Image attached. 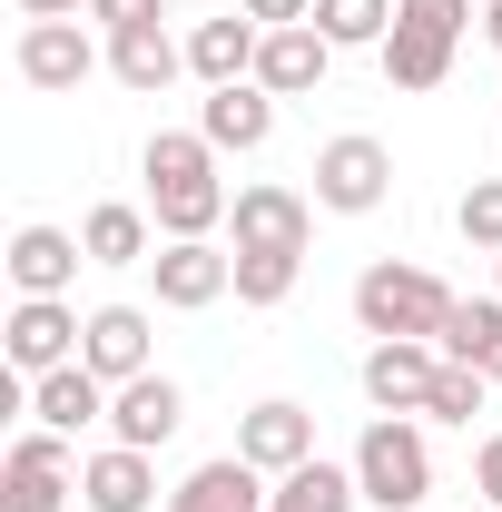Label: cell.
I'll use <instances>...</instances> for the list:
<instances>
[{
	"label": "cell",
	"instance_id": "cell-1",
	"mask_svg": "<svg viewBox=\"0 0 502 512\" xmlns=\"http://www.w3.org/2000/svg\"><path fill=\"white\" fill-rule=\"evenodd\" d=\"M138 178H148V217L168 227V237H207L237 197L217 188V148H207V128H158L148 138V158H138Z\"/></svg>",
	"mask_w": 502,
	"mask_h": 512
},
{
	"label": "cell",
	"instance_id": "cell-2",
	"mask_svg": "<svg viewBox=\"0 0 502 512\" xmlns=\"http://www.w3.org/2000/svg\"><path fill=\"white\" fill-rule=\"evenodd\" d=\"M453 306H463V296L443 286L434 266H394V256H384V266L355 276V325H365L375 345H394V335H424V345H434L443 325H453Z\"/></svg>",
	"mask_w": 502,
	"mask_h": 512
},
{
	"label": "cell",
	"instance_id": "cell-3",
	"mask_svg": "<svg viewBox=\"0 0 502 512\" xmlns=\"http://www.w3.org/2000/svg\"><path fill=\"white\" fill-rule=\"evenodd\" d=\"M355 483H365L375 512H424V493H434V453H424V434H414V414H375V424H365Z\"/></svg>",
	"mask_w": 502,
	"mask_h": 512
},
{
	"label": "cell",
	"instance_id": "cell-4",
	"mask_svg": "<svg viewBox=\"0 0 502 512\" xmlns=\"http://www.w3.org/2000/svg\"><path fill=\"white\" fill-rule=\"evenodd\" d=\"M79 335H89V316H69L60 296H20L10 306V325H0V355H10V375H60V365H79Z\"/></svg>",
	"mask_w": 502,
	"mask_h": 512
},
{
	"label": "cell",
	"instance_id": "cell-5",
	"mask_svg": "<svg viewBox=\"0 0 502 512\" xmlns=\"http://www.w3.org/2000/svg\"><path fill=\"white\" fill-rule=\"evenodd\" d=\"M384 188H394L384 138H325V148H315V207L365 217V207H384Z\"/></svg>",
	"mask_w": 502,
	"mask_h": 512
},
{
	"label": "cell",
	"instance_id": "cell-6",
	"mask_svg": "<svg viewBox=\"0 0 502 512\" xmlns=\"http://www.w3.org/2000/svg\"><path fill=\"white\" fill-rule=\"evenodd\" d=\"M69 493H79V473H69V453H60L50 424L0 453V512H69Z\"/></svg>",
	"mask_w": 502,
	"mask_h": 512
},
{
	"label": "cell",
	"instance_id": "cell-7",
	"mask_svg": "<svg viewBox=\"0 0 502 512\" xmlns=\"http://www.w3.org/2000/svg\"><path fill=\"white\" fill-rule=\"evenodd\" d=\"M148 276H158V306L197 316V306H217V296L237 286V256H227V247H207V237H168V247L148 256Z\"/></svg>",
	"mask_w": 502,
	"mask_h": 512
},
{
	"label": "cell",
	"instance_id": "cell-8",
	"mask_svg": "<svg viewBox=\"0 0 502 512\" xmlns=\"http://www.w3.org/2000/svg\"><path fill=\"white\" fill-rule=\"evenodd\" d=\"M434 375H443V345H424V335H394V345L365 355L375 414H424V404H434Z\"/></svg>",
	"mask_w": 502,
	"mask_h": 512
},
{
	"label": "cell",
	"instance_id": "cell-9",
	"mask_svg": "<svg viewBox=\"0 0 502 512\" xmlns=\"http://www.w3.org/2000/svg\"><path fill=\"white\" fill-rule=\"evenodd\" d=\"M237 453H247L256 473H296V463H315V414L286 404V394H266L247 424H237Z\"/></svg>",
	"mask_w": 502,
	"mask_h": 512
},
{
	"label": "cell",
	"instance_id": "cell-10",
	"mask_svg": "<svg viewBox=\"0 0 502 512\" xmlns=\"http://www.w3.org/2000/svg\"><path fill=\"white\" fill-rule=\"evenodd\" d=\"M178 424H188V394H178L168 375H128L119 394H109V434H119V444H138V453H158Z\"/></svg>",
	"mask_w": 502,
	"mask_h": 512
},
{
	"label": "cell",
	"instance_id": "cell-11",
	"mask_svg": "<svg viewBox=\"0 0 502 512\" xmlns=\"http://www.w3.org/2000/svg\"><path fill=\"white\" fill-rule=\"evenodd\" d=\"M325 60H335V40H325L315 20H296V30H266V50H256V89H276V99H306V89H325Z\"/></svg>",
	"mask_w": 502,
	"mask_h": 512
},
{
	"label": "cell",
	"instance_id": "cell-12",
	"mask_svg": "<svg viewBox=\"0 0 502 512\" xmlns=\"http://www.w3.org/2000/svg\"><path fill=\"white\" fill-rule=\"evenodd\" d=\"M89 69H99V50H89L79 20H30V30H20V79H30V89H79Z\"/></svg>",
	"mask_w": 502,
	"mask_h": 512
},
{
	"label": "cell",
	"instance_id": "cell-13",
	"mask_svg": "<svg viewBox=\"0 0 502 512\" xmlns=\"http://www.w3.org/2000/svg\"><path fill=\"white\" fill-rule=\"evenodd\" d=\"M256 50H266V30H256L247 10H237V20H197V30H188V69L207 79V89L256 79Z\"/></svg>",
	"mask_w": 502,
	"mask_h": 512
},
{
	"label": "cell",
	"instance_id": "cell-14",
	"mask_svg": "<svg viewBox=\"0 0 502 512\" xmlns=\"http://www.w3.org/2000/svg\"><path fill=\"white\" fill-rule=\"evenodd\" d=\"M79 365H89L99 384L148 375V316H138V306H99V316H89V335H79Z\"/></svg>",
	"mask_w": 502,
	"mask_h": 512
},
{
	"label": "cell",
	"instance_id": "cell-15",
	"mask_svg": "<svg viewBox=\"0 0 502 512\" xmlns=\"http://www.w3.org/2000/svg\"><path fill=\"white\" fill-rule=\"evenodd\" d=\"M109 394H119V384H99L89 365H60V375L30 384V414H40L50 434H89V424H109Z\"/></svg>",
	"mask_w": 502,
	"mask_h": 512
},
{
	"label": "cell",
	"instance_id": "cell-16",
	"mask_svg": "<svg viewBox=\"0 0 502 512\" xmlns=\"http://www.w3.org/2000/svg\"><path fill=\"white\" fill-rule=\"evenodd\" d=\"M109 69H119V89H138V99H158L178 69H188V50L168 40V20H138V30H109Z\"/></svg>",
	"mask_w": 502,
	"mask_h": 512
},
{
	"label": "cell",
	"instance_id": "cell-17",
	"mask_svg": "<svg viewBox=\"0 0 502 512\" xmlns=\"http://www.w3.org/2000/svg\"><path fill=\"white\" fill-rule=\"evenodd\" d=\"M79 256H89V247H79L69 227H20L0 266H10V286H20V296H60L69 276H79Z\"/></svg>",
	"mask_w": 502,
	"mask_h": 512
},
{
	"label": "cell",
	"instance_id": "cell-18",
	"mask_svg": "<svg viewBox=\"0 0 502 512\" xmlns=\"http://www.w3.org/2000/svg\"><path fill=\"white\" fill-rule=\"evenodd\" d=\"M197 128H207V148H266V138H276V89H256V79H237V89H207Z\"/></svg>",
	"mask_w": 502,
	"mask_h": 512
},
{
	"label": "cell",
	"instance_id": "cell-19",
	"mask_svg": "<svg viewBox=\"0 0 502 512\" xmlns=\"http://www.w3.org/2000/svg\"><path fill=\"white\" fill-rule=\"evenodd\" d=\"M79 493H89V512H148L158 503V473H148L138 444H109V453L79 463Z\"/></svg>",
	"mask_w": 502,
	"mask_h": 512
},
{
	"label": "cell",
	"instance_id": "cell-20",
	"mask_svg": "<svg viewBox=\"0 0 502 512\" xmlns=\"http://www.w3.org/2000/svg\"><path fill=\"white\" fill-rule=\"evenodd\" d=\"M168 512H266V473H256L247 453H227V463H197L188 483L168 493Z\"/></svg>",
	"mask_w": 502,
	"mask_h": 512
},
{
	"label": "cell",
	"instance_id": "cell-21",
	"mask_svg": "<svg viewBox=\"0 0 502 512\" xmlns=\"http://www.w3.org/2000/svg\"><path fill=\"white\" fill-rule=\"evenodd\" d=\"M237 247H306V227H315V207L296 188H237Z\"/></svg>",
	"mask_w": 502,
	"mask_h": 512
},
{
	"label": "cell",
	"instance_id": "cell-22",
	"mask_svg": "<svg viewBox=\"0 0 502 512\" xmlns=\"http://www.w3.org/2000/svg\"><path fill=\"white\" fill-rule=\"evenodd\" d=\"M434 345H443V365H473L483 384H502V296H463Z\"/></svg>",
	"mask_w": 502,
	"mask_h": 512
},
{
	"label": "cell",
	"instance_id": "cell-23",
	"mask_svg": "<svg viewBox=\"0 0 502 512\" xmlns=\"http://www.w3.org/2000/svg\"><path fill=\"white\" fill-rule=\"evenodd\" d=\"M365 503V483H355V463H296V473H276V493H266V512H355Z\"/></svg>",
	"mask_w": 502,
	"mask_h": 512
},
{
	"label": "cell",
	"instance_id": "cell-24",
	"mask_svg": "<svg viewBox=\"0 0 502 512\" xmlns=\"http://www.w3.org/2000/svg\"><path fill=\"white\" fill-rule=\"evenodd\" d=\"M443 69H453V40L424 30V20H394L384 30V79L394 89H443Z\"/></svg>",
	"mask_w": 502,
	"mask_h": 512
},
{
	"label": "cell",
	"instance_id": "cell-25",
	"mask_svg": "<svg viewBox=\"0 0 502 512\" xmlns=\"http://www.w3.org/2000/svg\"><path fill=\"white\" fill-rule=\"evenodd\" d=\"M79 247H89V266H148V207H89V227H79Z\"/></svg>",
	"mask_w": 502,
	"mask_h": 512
},
{
	"label": "cell",
	"instance_id": "cell-26",
	"mask_svg": "<svg viewBox=\"0 0 502 512\" xmlns=\"http://www.w3.org/2000/svg\"><path fill=\"white\" fill-rule=\"evenodd\" d=\"M306 247H237V306H286Z\"/></svg>",
	"mask_w": 502,
	"mask_h": 512
},
{
	"label": "cell",
	"instance_id": "cell-27",
	"mask_svg": "<svg viewBox=\"0 0 502 512\" xmlns=\"http://www.w3.org/2000/svg\"><path fill=\"white\" fill-rule=\"evenodd\" d=\"M315 30H325L335 50H384V30H394V0H315Z\"/></svg>",
	"mask_w": 502,
	"mask_h": 512
},
{
	"label": "cell",
	"instance_id": "cell-28",
	"mask_svg": "<svg viewBox=\"0 0 502 512\" xmlns=\"http://www.w3.org/2000/svg\"><path fill=\"white\" fill-rule=\"evenodd\" d=\"M483 394H493V384L473 375V365H443V375H434V404H424V414H434V424H473V414H483Z\"/></svg>",
	"mask_w": 502,
	"mask_h": 512
},
{
	"label": "cell",
	"instance_id": "cell-29",
	"mask_svg": "<svg viewBox=\"0 0 502 512\" xmlns=\"http://www.w3.org/2000/svg\"><path fill=\"white\" fill-rule=\"evenodd\" d=\"M453 227H463L473 247L502 256V178H473V188H463V207H453Z\"/></svg>",
	"mask_w": 502,
	"mask_h": 512
},
{
	"label": "cell",
	"instance_id": "cell-30",
	"mask_svg": "<svg viewBox=\"0 0 502 512\" xmlns=\"http://www.w3.org/2000/svg\"><path fill=\"white\" fill-rule=\"evenodd\" d=\"M256 30H296V20H315V0H237Z\"/></svg>",
	"mask_w": 502,
	"mask_h": 512
},
{
	"label": "cell",
	"instance_id": "cell-31",
	"mask_svg": "<svg viewBox=\"0 0 502 512\" xmlns=\"http://www.w3.org/2000/svg\"><path fill=\"white\" fill-rule=\"evenodd\" d=\"M473 493L502 512V434H483V453H473Z\"/></svg>",
	"mask_w": 502,
	"mask_h": 512
},
{
	"label": "cell",
	"instance_id": "cell-32",
	"mask_svg": "<svg viewBox=\"0 0 502 512\" xmlns=\"http://www.w3.org/2000/svg\"><path fill=\"white\" fill-rule=\"evenodd\" d=\"M89 20H109V30H138V20H168L158 0H89Z\"/></svg>",
	"mask_w": 502,
	"mask_h": 512
},
{
	"label": "cell",
	"instance_id": "cell-33",
	"mask_svg": "<svg viewBox=\"0 0 502 512\" xmlns=\"http://www.w3.org/2000/svg\"><path fill=\"white\" fill-rule=\"evenodd\" d=\"M20 20H79V0H20Z\"/></svg>",
	"mask_w": 502,
	"mask_h": 512
},
{
	"label": "cell",
	"instance_id": "cell-34",
	"mask_svg": "<svg viewBox=\"0 0 502 512\" xmlns=\"http://www.w3.org/2000/svg\"><path fill=\"white\" fill-rule=\"evenodd\" d=\"M483 40H493V50H502V0H493V10H483Z\"/></svg>",
	"mask_w": 502,
	"mask_h": 512
},
{
	"label": "cell",
	"instance_id": "cell-35",
	"mask_svg": "<svg viewBox=\"0 0 502 512\" xmlns=\"http://www.w3.org/2000/svg\"><path fill=\"white\" fill-rule=\"evenodd\" d=\"M483 10H493V0H483Z\"/></svg>",
	"mask_w": 502,
	"mask_h": 512
}]
</instances>
